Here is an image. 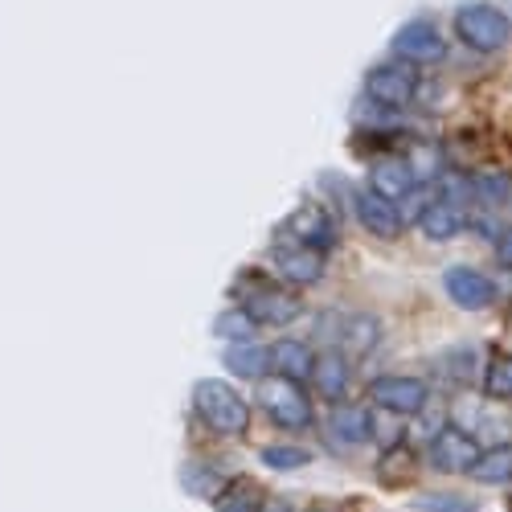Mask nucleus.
<instances>
[{
    "mask_svg": "<svg viewBox=\"0 0 512 512\" xmlns=\"http://www.w3.org/2000/svg\"><path fill=\"white\" fill-rule=\"evenodd\" d=\"M234 295H238V308H246V316L259 328H287L304 316V300L295 295V287L263 279L259 271H246L234 283Z\"/></svg>",
    "mask_w": 512,
    "mask_h": 512,
    "instance_id": "obj_1",
    "label": "nucleus"
},
{
    "mask_svg": "<svg viewBox=\"0 0 512 512\" xmlns=\"http://www.w3.org/2000/svg\"><path fill=\"white\" fill-rule=\"evenodd\" d=\"M193 410L213 435L238 439L250 426V402L230 386L226 377H201L193 386Z\"/></svg>",
    "mask_w": 512,
    "mask_h": 512,
    "instance_id": "obj_2",
    "label": "nucleus"
},
{
    "mask_svg": "<svg viewBox=\"0 0 512 512\" xmlns=\"http://www.w3.org/2000/svg\"><path fill=\"white\" fill-rule=\"evenodd\" d=\"M254 402L263 406V414L283 426V431H308L316 422V406H312V394L304 390V381L295 377H283V373H263L254 381Z\"/></svg>",
    "mask_w": 512,
    "mask_h": 512,
    "instance_id": "obj_3",
    "label": "nucleus"
},
{
    "mask_svg": "<svg viewBox=\"0 0 512 512\" xmlns=\"http://www.w3.org/2000/svg\"><path fill=\"white\" fill-rule=\"evenodd\" d=\"M455 33L467 50L476 54H500L512 41V21L504 9L488 5V0H467L455 9Z\"/></svg>",
    "mask_w": 512,
    "mask_h": 512,
    "instance_id": "obj_4",
    "label": "nucleus"
},
{
    "mask_svg": "<svg viewBox=\"0 0 512 512\" xmlns=\"http://www.w3.org/2000/svg\"><path fill=\"white\" fill-rule=\"evenodd\" d=\"M418 66L402 62V58H390V62H377L369 74H365V99L377 103V107H390V111H406L414 99H418Z\"/></svg>",
    "mask_w": 512,
    "mask_h": 512,
    "instance_id": "obj_5",
    "label": "nucleus"
},
{
    "mask_svg": "<svg viewBox=\"0 0 512 512\" xmlns=\"http://www.w3.org/2000/svg\"><path fill=\"white\" fill-rule=\"evenodd\" d=\"M271 267L279 271V279L287 287H312L328 271V254L316 250V246H308V242H295L291 234L279 230L275 242H271Z\"/></svg>",
    "mask_w": 512,
    "mask_h": 512,
    "instance_id": "obj_6",
    "label": "nucleus"
},
{
    "mask_svg": "<svg viewBox=\"0 0 512 512\" xmlns=\"http://www.w3.org/2000/svg\"><path fill=\"white\" fill-rule=\"evenodd\" d=\"M390 50H394V58H402L410 66H439L447 58V41H443V29L431 17H410L394 33Z\"/></svg>",
    "mask_w": 512,
    "mask_h": 512,
    "instance_id": "obj_7",
    "label": "nucleus"
},
{
    "mask_svg": "<svg viewBox=\"0 0 512 512\" xmlns=\"http://www.w3.org/2000/svg\"><path fill=\"white\" fill-rule=\"evenodd\" d=\"M431 398V381L426 377H414V373H377L369 377V402L373 406H386L394 414H414L426 406Z\"/></svg>",
    "mask_w": 512,
    "mask_h": 512,
    "instance_id": "obj_8",
    "label": "nucleus"
},
{
    "mask_svg": "<svg viewBox=\"0 0 512 512\" xmlns=\"http://www.w3.org/2000/svg\"><path fill=\"white\" fill-rule=\"evenodd\" d=\"M279 230H283V234H291L295 242H308V246L324 250V254L340 242V222H336V213H332L328 205H320V201H304V205H295Z\"/></svg>",
    "mask_w": 512,
    "mask_h": 512,
    "instance_id": "obj_9",
    "label": "nucleus"
},
{
    "mask_svg": "<svg viewBox=\"0 0 512 512\" xmlns=\"http://www.w3.org/2000/svg\"><path fill=\"white\" fill-rule=\"evenodd\" d=\"M476 455H480V439L459 431V426H451V422L426 439V463H431L435 472H447V476H463Z\"/></svg>",
    "mask_w": 512,
    "mask_h": 512,
    "instance_id": "obj_10",
    "label": "nucleus"
},
{
    "mask_svg": "<svg viewBox=\"0 0 512 512\" xmlns=\"http://www.w3.org/2000/svg\"><path fill=\"white\" fill-rule=\"evenodd\" d=\"M443 291H447V300L463 312H488L496 304V283L484 271L467 267V263H451L443 271Z\"/></svg>",
    "mask_w": 512,
    "mask_h": 512,
    "instance_id": "obj_11",
    "label": "nucleus"
},
{
    "mask_svg": "<svg viewBox=\"0 0 512 512\" xmlns=\"http://www.w3.org/2000/svg\"><path fill=\"white\" fill-rule=\"evenodd\" d=\"M349 209H353V218H357L373 238H381V242H394V238H402V230H406L402 218H398V205H394L390 197L373 193L369 185L349 193Z\"/></svg>",
    "mask_w": 512,
    "mask_h": 512,
    "instance_id": "obj_12",
    "label": "nucleus"
},
{
    "mask_svg": "<svg viewBox=\"0 0 512 512\" xmlns=\"http://www.w3.org/2000/svg\"><path fill=\"white\" fill-rule=\"evenodd\" d=\"M312 386L324 402H345L349 398V381H353V357H345L336 345H328L324 353H316L312 361Z\"/></svg>",
    "mask_w": 512,
    "mask_h": 512,
    "instance_id": "obj_13",
    "label": "nucleus"
},
{
    "mask_svg": "<svg viewBox=\"0 0 512 512\" xmlns=\"http://www.w3.org/2000/svg\"><path fill=\"white\" fill-rule=\"evenodd\" d=\"M414 226H418L426 238H431V242H451V238L463 234V226H467V209L455 205V201H447V197H431V201H426V209L418 213Z\"/></svg>",
    "mask_w": 512,
    "mask_h": 512,
    "instance_id": "obj_14",
    "label": "nucleus"
},
{
    "mask_svg": "<svg viewBox=\"0 0 512 512\" xmlns=\"http://www.w3.org/2000/svg\"><path fill=\"white\" fill-rule=\"evenodd\" d=\"M377 340H381V320L373 312H349V316L336 320V340L332 345H340L345 357H365Z\"/></svg>",
    "mask_w": 512,
    "mask_h": 512,
    "instance_id": "obj_15",
    "label": "nucleus"
},
{
    "mask_svg": "<svg viewBox=\"0 0 512 512\" xmlns=\"http://www.w3.org/2000/svg\"><path fill=\"white\" fill-rule=\"evenodd\" d=\"M414 185H418V181H414V173H410L406 156H373V164H369V189H373V193L390 197V201H402Z\"/></svg>",
    "mask_w": 512,
    "mask_h": 512,
    "instance_id": "obj_16",
    "label": "nucleus"
},
{
    "mask_svg": "<svg viewBox=\"0 0 512 512\" xmlns=\"http://www.w3.org/2000/svg\"><path fill=\"white\" fill-rule=\"evenodd\" d=\"M406 439H410V418L406 414H394L386 406H365V443H373L377 455L406 443Z\"/></svg>",
    "mask_w": 512,
    "mask_h": 512,
    "instance_id": "obj_17",
    "label": "nucleus"
},
{
    "mask_svg": "<svg viewBox=\"0 0 512 512\" xmlns=\"http://www.w3.org/2000/svg\"><path fill=\"white\" fill-rule=\"evenodd\" d=\"M463 476H472L476 484L484 488H504L512 484V443H500V447H480V455L472 459Z\"/></svg>",
    "mask_w": 512,
    "mask_h": 512,
    "instance_id": "obj_18",
    "label": "nucleus"
},
{
    "mask_svg": "<svg viewBox=\"0 0 512 512\" xmlns=\"http://www.w3.org/2000/svg\"><path fill=\"white\" fill-rule=\"evenodd\" d=\"M324 431H328V439H332L336 447H361V443H365V406L332 402Z\"/></svg>",
    "mask_w": 512,
    "mask_h": 512,
    "instance_id": "obj_19",
    "label": "nucleus"
},
{
    "mask_svg": "<svg viewBox=\"0 0 512 512\" xmlns=\"http://www.w3.org/2000/svg\"><path fill=\"white\" fill-rule=\"evenodd\" d=\"M222 361L242 381H259L263 373H271V349L259 345V340H230V349H226Z\"/></svg>",
    "mask_w": 512,
    "mask_h": 512,
    "instance_id": "obj_20",
    "label": "nucleus"
},
{
    "mask_svg": "<svg viewBox=\"0 0 512 512\" xmlns=\"http://www.w3.org/2000/svg\"><path fill=\"white\" fill-rule=\"evenodd\" d=\"M312 361H316V353H312L308 340L283 336V340H275V345H271V369L283 373V377L308 381V377H312Z\"/></svg>",
    "mask_w": 512,
    "mask_h": 512,
    "instance_id": "obj_21",
    "label": "nucleus"
},
{
    "mask_svg": "<svg viewBox=\"0 0 512 512\" xmlns=\"http://www.w3.org/2000/svg\"><path fill=\"white\" fill-rule=\"evenodd\" d=\"M226 484H230V476L222 472L218 463H209V459H189L181 467V488L189 496H197V500H213Z\"/></svg>",
    "mask_w": 512,
    "mask_h": 512,
    "instance_id": "obj_22",
    "label": "nucleus"
},
{
    "mask_svg": "<svg viewBox=\"0 0 512 512\" xmlns=\"http://www.w3.org/2000/svg\"><path fill=\"white\" fill-rule=\"evenodd\" d=\"M209 504H213V512H263L267 496L254 480H230Z\"/></svg>",
    "mask_w": 512,
    "mask_h": 512,
    "instance_id": "obj_23",
    "label": "nucleus"
},
{
    "mask_svg": "<svg viewBox=\"0 0 512 512\" xmlns=\"http://www.w3.org/2000/svg\"><path fill=\"white\" fill-rule=\"evenodd\" d=\"M435 365L443 369V377L459 381V386H467V381H472L476 373H484V369H480V349H476V345H451V349L439 353Z\"/></svg>",
    "mask_w": 512,
    "mask_h": 512,
    "instance_id": "obj_24",
    "label": "nucleus"
},
{
    "mask_svg": "<svg viewBox=\"0 0 512 512\" xmlns=\"http://www.w3.org/2000/svg\"><path fill=\"white\" fill-rule=\"evenodd\" d=\"M410 512H480V500L467 492H418Z\"/></svg>",
    "mask_w": 512,
    "mask_h": 512,
    "instance_id": "obj_25",
    "label": "nucleus"
},
{
    "mask_svg": "<svg viewBox=\"0 0 512 512\" xmlns=\"http://www.w3.org/2000/svg\"><path fill=\"white\" fill-rule=\"evenodd\" d=\"M480 377H484V394L492 402H512V353H496Z\"/></svg>",
    "mask_w": 512,
    "mask_h": 512,
    "instance_id": "obj_26",
    "label": "nucleus"
},
{
    "mask_svg": "<svg viewBox=\"0 0 512 512\" xmlns=\"http://www.w3.org/2000/svg\"><path fill=\"white\" fill-rule=\"evenodd\" d=\"M263 467H271V472H300V467L312 463V451L308 447H295V443H271L259 451Z\"/></svg>",
    "mask_w": 512,
    "mask_h": 512,
    "instance_id": "obj_27",
    "label": "nucleus"
},
{
    "mask_svg": "<svg viewBox=\"0 0 512 512\" xmlns=\"http://www.w3.org/2000/svg\"><path fill=\"white\" fill-rule=\"evenodd\" d=\"M254 332H259V324L246 316V308H226L213 316V336L218 340H254Z\"/></svg>",
    "mask_w": 512,
    "mask_h": 512,
    "instance_id": "obj_28",
    "label": "nucleus"
},
{
    "mask_svg": "<svg viewBox=\"0 0 512 512\" xmlns=\"http://www.w3.org/2000/svg\"><path fill=\"white\" fill-rule=\"evenodd\" d=\"M406 164H410V173H414L418 185H431V181H439V173H443V156H439L435 144H414V148L406 152Z\"/></svg>",
    "mask_w": 512,
    "mask_h": 512,
    "instance_id": "obj_29",
    "label": "nucleus"
},
{
    "mask_svg": "<svg viewBox=\"0 0 512 512\" xmlns=\"http://www.w3.org/2000/svg\"><path fill=\"white\" fill-rule=\"evenodd\" d=\"M496 263L512 271V226H504V230L496 234Z\"/></svg>",
    "mask_w": 512,
    "mask_h": 512,
    "instance_id": "obj_30",
    "label": "nucleus"
},
{
    "mask_svg": "<svg viewBox=\"0 0 512 512\" xmlns=\"http://www.w3.org/2000/svg\"><path fill=\"white\" fill-rule=\"evenodd\" d=\"M263 512H295V508H291L287 500H267V504H263Z\"/></svg>",
    "mask_w": 512,
    "mask_h": 512,
    "instance_id": "obj_31",
    "label": "nucleus"
},
{
    "mask_svg": "<svg viewBox=\"0 0 512 512\" xmlns=\"http://www.w3.org/2000/svg\"><path fill=\"white\" fill-rule=\"evenodd\" d=\"M308 512H328V508H308Z\"/></svg>",
    "mask_w": 512,
    "mask_h": 512,
    "instance_id": "obj_32",
    "label": "nucleus"
}]
</instances>
